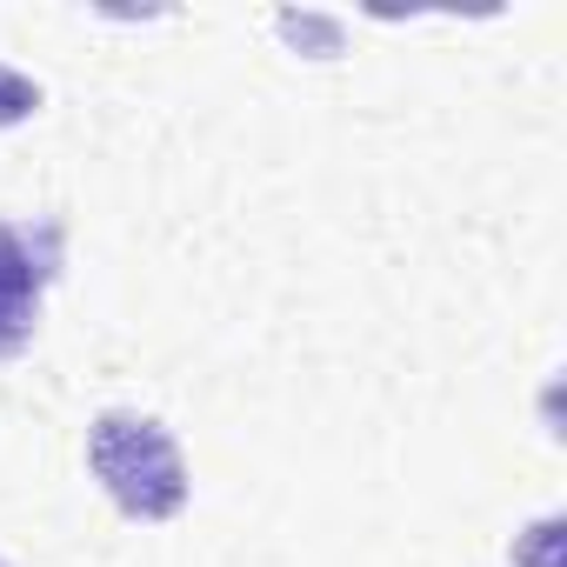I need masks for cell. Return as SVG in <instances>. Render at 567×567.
<instances>
[{
    "label": "cell",
    "instance_id": "obj_1",
    "mask_svg": "<svg viewBox=\"0 0 567 567\" xmlns=\"http://www.w3.org/2000/svg\"><path fill=\"white\" fill-rule=\"evenodd\" d=\"M87 474L127 520H174L187 507V454L167 421L107 408L87 427Z\"/></svg>",
    "mask_w": 567,
    "mask_h": 567
},
{
    "label": "cell",
    "instance_id": "obj_2",
    "mask_svg": "<svg viewBox=\"0 0 567 567\" xmlns=\"http://www.w3.org/2000/svg\"><path fill=\"white\" fill-rule=\"evenodd\" d=\"M61 267H68L61 220H0V361H14L34 341Z\"/></svg>",
    "mask_w": 567,
    "mask_h": 567
},
{
    "label": "cell",
    "instance_id": "obj_4",
    "mask_svg": "<svg viewBox=\"0 0 567 567\" xmlns=\"http://www.w3.org/2000/svg\"><path fill=\"white\" fill-rule=\"evenodd\" d=\"M560 514H540L527 534H514V567H560Z\"/></svg>",
    "mask_w": 567,
    "mask_h": 567
},
{
    "label": "cell",
    "instance_id": "obj_3",
    "mask_svg": "<svg viewBox=\"0 0 567 567\" xmlns=\"http://www.w3.org/2000/svg\"><path fill=\"white\" fill-rule=\"evenodd\" d=\"M274 28H280L288 48H308V61H334L341 54V21H328V14H280Z\"/></svg>",
    "mask_w": 567,
    "mask_h": 567
},
{
    "label": "cell",
    "instance_id": "obj_6",
    "mask_svg": "<svg viewBox=\"0 0 567 567\" xmlns=\"http://www.w3.org/2000/svg\"><path fill=\"white\" fill-rule=\"evenodd\" d=\"M0 567H8V560H0Z\"/></svg>",
    "mask_w": 567,
    "mask_h": 567
},
{
    "label": "cell",
    "instance_id": "obj_5",
    "mask_svg": "<svg viewBox=\"0 0 567 567\" xmlns=\"http://www.w3.org/2000/svg\"><path fill=\"white\" fill-rule=\"evenodd\" d=\"M28 114H41V81H28L21 68L0 61V127H21Z\"/></svg>",
    "mask_w": 567,
    "mask_h": 567
}]
</instances>
